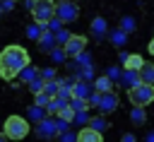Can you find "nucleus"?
I'll return each mask as SVG.
<instances>
[{
  "mask_svg": "<svg viewBox=\"0 0 154 142\" xmlns=\"http://www.w3.org/2000/svg\"><path fill=\"white\" fill-rule=\"evenodd\" d=\"M67 39H70V31H67V29H58V31H55V41H58V46H65Z\"/></svg>",
  "mask_w": 154,
  "mask_h": 142,
  "instance_id": "obj_31",
  "label": "nucleus"
},
{
  "mask_svg": "<svg viewBox=\"0 0 154 142\" xmlns=\"http://www.w3.org/2000/svg\"><path fill=\"white\" fill-rule=\"evenodd\" d=\"M137 75H140V82L154 84V63H147V60H144V65L137 70Z\"/></svg>",
  "mask_w": 154,
  "mask_h": 142,
  "instance_id": "obj_13",
  "label": "nucleus"
},
{
  "mask_svg": "<svg viewBox=\"0 0 154 142\" xmlns=\"http://www.w3.org/2000/svg\"><path fill=\"white\" fill-rule=\"evenodd\" d=\"M0 142H7V135L5 132H0Z\"/></svg>",
  "mask_w": 154,
  "mask_h": 142,
  "instance_id": "obj_40",
  "label": "nucleus"
},
{
  "mask_svg": "<svg viewBox=\"0 0 154 142\" xmlns=\"http://www.w3.org/2000/svg\"><path fill=\"white\" fill-rule=\"evenodd\" d=\"M36 137L38 140H53V137H58V132H55V118L46 116L41 123H36Z\"/></svg>",
  "mask_w": 154,
  "mask_h": 142,
  "instance_id": "obj_8",
  "label": "nucleus"
},
{
  "mask_svg": "<svg viewBox=\"0 0 154 142\" xmlns=\"http://www.w3.org/2000/svg\"><path fill=\"white\" fill-rule=\"evenodd\" d=\"M70 106H72V111H75V113H79V111H87V108H89V103H87L84 99H75V96L70 99Z\"/></svg>",
  "mask_w": 154,
  "mask_h": 142,
  "instance_id": "obj_23",
  "label": "nucleus"
},
{
  "mask_svg": "<svg viewBox=\"0 0 154 142\" xmlns=\"http://www.w3.org/2000/svg\"><path fill=\"white\" fill-rule=\"evenodd\" d=\"M120 29H123L125 34L135 31V19H132V17H123V22H120Z\"/></svg>",
  "mask_w": 154,
  "mask_h": 142,
  "instance_id": "obj_28",
  "label": "nucleus"
},
{
  "mask_svg": "<svg viewBox=\"0 0 154 142\" xmlns=\"http://www.w3.org/2000/svg\"><path fill=\"white\" fill-rule=\"evenodd\" d=\"M106 77H108L111 82H113V79H120V70H116V67H111V70L106 72Z\"/></svg>",
  "mask_w": 154,
  "mask_h": 142,
  "instance_id": "obj_35",
  "label": "nucleus"
},
{
  "mask_svg": "<svg viewBox=\"0 0 154 142\" xmlns=\"http://www.w3.org/2000/svg\"><path fill=\"white\" fill-rule=\"evenodd\" d=\"M128 99H130L132 106H147V103H152L154 101V84L140 82L137 87L128 89Z\"/></svg>",
  "mask_w": 154,
  "mask_h": 142,
  "instance_id": "obj_4",
  "label": "nucleus"
},
{
  "mask_svg": "<svg viewBox=\"0 0 154 142\" xmlns=\"http://www.w3.org/2000/svg\"><path fill=\"white\" fill-rule=\"evenodd\" d=\"M77 142H103V135L89 125H84L79 132H77Z\"/></svg>",
  "mask_w": 154,
  "mask_h": 142,
  "instance_id": "obj_11",
  "label": "nucleus"
},
{
  "mask_svg": "<svg viewBox=\"0 0 154 142\" xmlns=\"http://www.w3.org/2000/svg\"><path fill=\"white\" fill-rule=\"evenodd\" d=\"M94 89H96L99 94H101V91H108V89H111V79H108V77H96Z\"/></svg>",
  "mask_w": 154,
  "mask_h": 142,
  "instance_id": "obj_21",
  "label": "nucleus"
},
{
  "mask_svg": "<svg viewBox=\"0 0 154 142\" xmlns=\"http://www.w3.org/2000/svg\"><path fill=\"white\" fill-rule=\"evenodd\" d=\"M91 34H94L96 39H101V36L106 34V19H103V17H96V19L91 22Z\"/></svg>",
  "mask_w": 154,
  "mask_h": 142,
  "instance_id": "obj_18",
  "label": "nucleus"
},
{
  "mask_svg": "<svg viewBox=\"0 0 154 142\" xmlns=\"http://www.w3.org/2000/svg\"><path fill=\"white\" fill-rule=\"evenodd\" d=\"M87 125L94 128V130H99V132H103V130L108 128V123H106L103 116H89V123H87Z\"/></svg>",
  "mask_w": 154,
  "mask_h": 142,
  "instance_id": "obj_19",
  "label": "nucleus"
},
{
  "mask_svg": "<svg viewBox=\"0 0 154 142\" xmlns=\"http://www.w3.org/2000/svg\"><path fill=\"white\" fill-rule=\"evenodd\" d=\"M0 7L2 10H12L14 7V0H5V2H0Z\"/></svg>",
  "mask_w": 154,
  "mask_h": 142,
  "instance_id": "obj_37",
  "label": "nucleus"
},
{
  "mask_svg": "<svg viewBox=\"0 0 154 142\" xmlns=\"http://www.w3.org/2000/svg\"><path fill=\"white\" fill-rule=\"evenodd\" d=\"M36 43H38V48H41V51H46V53H51V51L58 46V41H55V34H53V31H43V34L38 36V41H36Z\"/></svg>",
  "mask_w": 154,
  "mask_h": 142,
  "instance_id": "obj_12",
  "label": "nucleus"
},
{
  "mask_svg": "<svg viewBox=\"0 0 154 142\" xmlns=\"http://www.w3.org/2000/svg\"><path fill=\"white\" fill-rule=\"evenodd\" d=\"M130 120H132L135 125H144V120H147L144 106H132V111H130Z\"/></svg>",
  "mask_w": 154,
  "mask_h": 142,
  "instance_id": "obj_17",
  "label": "nucleus"
},
{
  "mask_svg": "<svg viewBox=\"0 0 154 142\" xmlns=\"http://www.w3.org/2000/svg\"><path fill=\"white\" fill-rule=\"evenodd\" d=\"M38 77L46 82V79H58V72L55 67H46V70H38Z\"/></svg>",
  "mask_w": 154,
  "mask_h": 142,
  "instance_id": "obj_27",
  "label": "nucleus"
},
{
  "mask_svg": "<svg viewBox=\"0 0 154 142\" xmlns=\"http://www.w3.org/2000/svg\"><path fill=\"white\" fill-rule=\"evenodd\" d=\"M48 101H51V96H48V94H43V91H36V94H34V103H36V106L46 108V106H48Z\"/></svg>",
  "mask_w": 154,
  "mask_h": 142,
  "instance_id": "obj_25",
  "label": "nucleus"
},
{
  "mask_svg": "<svg viewBox=\"0 0 154 142\" xmlns=\"http://www.w3.org/2000/svg\"><path fill=\"white\" fill-rule=\"evenodd\" d=\"M147 142H154V132H149V135H147Z\"/></svg>",
  "mask_w": 154,
  "mask_h": 142,
  "instance_id": "obj_39",
  "label": "nucleus"
},
{
  "mask_svg": "<svg viewBox=\"0 0 154 142\" xmlns=\"http://www.w3.org/2000/svg\"><path fill=\"white\" fill-rule=\"evenodd\" d=\"M43 34V26H38V24H31V26H26V36L29 39H34V41H38V36Z\"/></svg>",
  "mask_w": 154,
  "mask_h": 142,
  "instance_id": "obj_24",
  "label": "nucleus"
},
{
  "mask_svg": "<svg viewBox=\"0 0 154 142\" xmlns=\"http://www.w3.org/2000/svg\"><path fill=\"white\" fill-rule=\"evenodd\" d=\"M120 82H123V87H125V89H132V87H137V84H140V75H137L135 70H125V75L120 77Z\"/></svg>",
  "mask_w": 154,
  "mask_h": 142,
  "instance_id": "obj_15",
  "label": "nucleus"
},
{
  "mask_svg": "<svg viewBox=\"0 0 154 142\" xmlns=\"http://www.w3.org/2000/svg\"><path fill=\"white\" fill-rule=\"evenodd\" d=\"M58 118H63V120H67V123H72L75 120V111H72V106H65L60 113H58Z\"/></svg>",
  "mask_w": 154,
  "mask_h": 142,
  "instance_id": "obj_29",
  "label": "nucleus"
},
{
  "mask_svg": "<svg viewBox=\"0 0 154 142\" xmlns=\"http://www.w3.org/2000/svg\"><path fill=\"white\" fill-rule=\"evenodd\" d=\"M46 29H48V31H53V34H55V31H58V29H63V24H60V22H58V19H55V17H53V19H51V22H48V24H46Z\"/></svg>",
  "mask_w": 154,
  "mask_h": 142,
  "instance_id": "obj_34",
  "label": "nucleus"
},
{
  "mask_svg": "<svg viewBox=\"0 0 154 142\" xmlns=\"http://www.w3.org/2000/svg\"><path fill=\"white\" fill-rule=\"evenodd\" d=\"M0 12H2V7H0Z\"/></svg>",
  "mask_w": 154,
  "mask_h": 142,
  "instance_id": "obj_41",
  "label": "nucleus"
},
{
  "mask_svg": "<svg viewBox=\"0 0 154 142\" xmlns=\"http://www.w3.org/2000/svg\"><path fill=\"white\" fill-rule=\"evenodd\" d=\"M77 17H79V7L72 0H58V5H55V19L60 24H72V22H77Z\"/></svg>",
  "mask_w": 154,
  "mask_h": 142,
  "instance_id": "obj_5",
  "label": "nucleus"
},
{
  "mask_svg": "<svg viewBox=\"0 0 154 142\" xmlns=\"http://www.w3.org/2000/svg\"><path fill=\"white\" fill-rule=\"evenodd\" d=\"M17 77H19V79H22L24 84H29L31 79H36V77H38V67H34V65L29 63V65H26L24 70H19V75H17Z\"/></svg>",
  "mask_w": 154,
  "mask_h": 142,
  "instance_id": "obj_14",
  "label": "nucleus"
},
{
  "mask_svg": "<svg viewBox=\"0 0 154 142\" xmlns=\"http://www.w3.org/2000/svg\"><path fill=\"white\" fill-rule=\"evenodd\" d=\"M120 58H123V67L125 70H140L142 65H144V58L140 55V53H120Z\"/></svg>",
  "mask_w": 154,
  "mask_h": 142,
  "instance_id": "obj_10",
  "label": "nucleus"
},
{
  "mask_svg": "<svg viewBox=\"0 0 154 142\" xmlns=\"http://www.w3.org/2000/svg\"><path fill=\"white\" fill-rule=\"evenodd\" d=\"M65 58H67V55H65V51H63V48H58V46H55V48L51 51V60H53V63H65Z\"/></svg>",
  "mask_w": 154,
  "mask_h": 142,
  "instance_id": "obj_26",
  "label": "nucleus"
},
{
  "mask_svg": "<svg viewBox=\"0 0 154 142\" xmlns=\"http://www.w3.org/2000/svg\"><path fill=\"white\" fill-rule=\"evenodd\" d=\"M26 87L31 89V94H36V91H43V79H41V77H36V79H31Z\"/></svg>",
  "mask_w": 154,
  "mask_h": 142,
  "instance_id": "obj_32",
  "label": "nucleus"
},
{
  "mask_svg": "<svg viewBox=\"0 0 154 142\" xmlns=\"http://www.w3.org/2000/svg\"><path fill=\"white\" fill-rule=\"evenodd\" d=\"M125 36H128V34H125V31H123V29H116V31H113V34H111V41H113V46H123V43H125V41H128V39H125Z\"/></svg>",
  "mask_w": 154,
  "mask_h": 142,
  "instance_id": "obj_22",
  "label": "nucleus"
},
{
  "mask_svg": "<svg viewBox=\"0 0 154 142\" xmlns=\"http://www.w3.org/2000/svg\"><path fill=\"white\" fill-rule=\"evenodd\" d=\"M94 91H96V89H94V84H91V82H87V79H77V82H72V84H70V94H72L75 99H84V101H87Z\"/></svg>",
  "mask_w": 154,
  "mask_h": 142,
  "instance_id": "obj_9",
  "label": "nucleus"
},
{
  "mask_svg": "<svg viewBox=\"0 0 154 142\" xmlns=\"http://www.w3.org/2000/svg\"><path fill=\"white\" fill-rule=\"evenodd\" d=\"M58 89H60V82H58V79H46V82H43V94H48L51 99L58 96Z\"/></svg>",
  "mask_w": 154,
  "mask_h": 142,
  "instance_id": "obj_20",
  "label": "nucleus"
},
{
  "mask_svg": "<svg viewBox=\"0 0 154 142\" xmlns=\"http://www.w3.org/2000/svg\"><path fill=\"white\" fill-rule=\"evenodd\" d=\"M29 65V51L19 43H10L0 51V77L5 82H12L19 70H24Z\"/></svg>",
  "mask_w": 154,
  "mask_h": 142,
  "instance_id": "obj_1",
  "label": "nucleus"
},
{
  "mask_svg": "<svg viewBox=\"0 0 154 142\" xmlns=\"http://www.w3.org/2000/svg\"><path fill=\"white\" fill-rule=\"evenodd\" d=\"M31 17H34V24L46 26V24L55 17V2H53V0H34Z\"/></svg>",
  "mask_w": 154,
  "mask_h": 142,
  "instance_id": "obj_3",
  "label": "nucleus"
},
{
  "mask_svg": "<svg viewBox=\"0 0 154 142\" xmlns=\"http://www.w3.org/2000/svg\"><path fill=\"white\" fill-rule=\"evenodd\" d=\"M26 116H29V120L41 123V120L46 118V108H41V106H36V103H31V106L26 108Z\"/></svg>",
  "mask_w": 154,
  "mask_h": 142,
  "instance_id": "obj_16",
  "label": "nucleus"
},
{
  "mask_svg": "<svg viewBox=\"0 0 154 142\" xmlns=\"http://www.w3.org/2000/svg\"><path fill=\"white\" fill-rule=\"evenodd\" d=\"M101 113H113L116 108H118V94L113 91V89H108V91H101L99 94V106H96Z\"/></svg>",
  "mask_w": 154,
  "mask_h": 142,
  "instance_id": "obj_7",
  "label": "nucleus"
},
{
  "mask_svg": "<svg viewBox=\"0 0 154 142\" xmlns=\"http://www.w3.org/2000/svg\"><path fill=\"white\" fill-rule=\"evenodd\" d=\"M120 142H137V137H135V135H130V132H125V135L120 137Z\"/></svg>",
  "mask_w": 154,
  "mask_h": 142,
  "instance_id": "obj_36",
  "label": "nucleus"
},
{
  "mask_svg": "<svg viewBox=\"0 0 154 142\" xmlns=\"http://www.w3.org/2000/svg\"><path fill=\"white\" fill-rule=\"evenodd\" d=\"M84 48H87V36H82V34H70V39L63 46L67 58H77L79 53H84Z\"/></svg>",
  "mask_w": 154,
  "mask_h": 142,
  "instance_id": "obj_6",
  "label": "nucleus"
},
{
  "mask_svg": "<svg viewBox=\"0 0 154 142\" xmlns=\"http://www.w3.org/2000/svg\"><path fill=\"white\" fill-rule=\"evenodd\" d=\"M147 51H149V53L154 55V36H152V41H149V46H147Z\"/></svg>",
  "mask_w": 154,
  "mask_h": 142,
  "instance_id": "obj_38",
  "label": "nucleus"
},
{
  "mask_svg": "<svg viewBox=\"0 0 154 142\" xmlns=\"http://www.w3.org/2000/svg\"><path fill=\"white\" fill-rule=\"evenodd\" d=\"M58 142H77V132L65 130V132H60V135H58Z\"/></svg>",
  "mask_w": 154,
  "mask_h": 142,
  "instance_id": "obj_30",
  "label": "nucleus"
},
{
  "mask_svg": "<svg viewBox=\"0 0 154 142\" xmlns=\"http://www.w3.org/2000/svg\"><path fill=\"white\" fill-rule=\"evenodd\" d=\"M65 130H70V123L63 120V118H55V132L60 135V132H65Z\"/></svg>",
  "mask_w": 154,
  "mask_h": 142,
  "instance_id": "obj_33",
  "label": "nucleus"
},
{
  "mask_svg": "<svg viewBox=\"0 0 154 142\" xmlns=\"http://www.w3.org/2000/svg\"><path fill=\"white\" fill-rule=\"evenodd\" d=\"M2 132L7 135V140L22 142L29 135V120L22 118V116H7L5 118V125H2Z\"/></svg>",
  "mask_w": 154,
  "mask_h": 142,
  "instance_id": "obj_2",
  "label": "nucleus"
}]
</instances>
